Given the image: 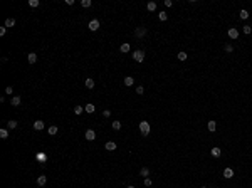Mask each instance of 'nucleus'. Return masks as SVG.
I'll list each match as a JSON object with an SVG mask.
<instances>
[{"mask_svg": "<svg viewBox=\"0 0 252 188\" xmlns=\"http://www.w3.org/2000/svg\"><path fill=\"white\" fill-rule=\"evenodd\" d=\"M14 25H15V20L14 19H7L5 20V27H14Z\"/></svg>", "mask_w": 252, "mask_h": 188, "instance_id": "25", "label": "nucleus"}, {"mask_svg": "<svg viewBox=\"0 0 252 188\" xmlns=\"http://www.w3.org/2000/svg\"><path fill=\"white\" fill-rule=\"evenodd\" d=\"M20 103H22V101H20L19 96H14L12 99H10V104H12V106H20Z\"/></svg>", "mask_w": 252, "mask_h": 188, "instance_id": "13", "label": "nucleus"}, {"mask_svg": "<svg viewBox=\"0 0 252 188\" xmlns=\"http://www.w3.org/2000/svg\"><path fill=\"white\" fill-rule=\"evenodd\" d=\"M29 62H30V64H35L37 62V54L35 52H30V54H29Z\"/></svg>", "mask_w": 252, "mask_h": 188, "instance_id": "12", "label": "nucleus"}, {"mask_svg": "<svg viewBox=\"0 0 252 188\" xmlns=\"http://www.w3.org/2000/svg\"><path fill=\"white\" fill-rule=\"evenodd\" d=\"M140 131H141V134H145V136L150 134V123L148 121H140Z\"/></svg>", "mask_w": 252, "mask_h": 188, "instance_id": "1", "label": "nucleus"}, {"mask_svg": "<svg viewBox=\"0 0 252 188\" xmlns=\"http://www.w3.org/2000/svg\"><path fill=\"white\" fill-rule=\"evenodd\" d=\"M240 19H249V12H247V10H240Z\"/></svg>", "mask_w": 252, "mask_h": 188, "instance_id": "30", "label": "nucleus"}, {"mask_svg": "<svg viewBox=\"0 0 252 188\" xmlns=\"http://www.w3.org/2000/svg\"><path fill=\"white\" fill-rule=\"evenodd\" d=\"M133 59H135L136 62H143L145 60V52L143 51H135L133 52Z\"/></svg>", "mask_w": 252, "mask_h": 188, "instance_id": "2", "label": "nucleus"}, {"mask_svg": "<svg viewBox=\"0 0 252 188\" xmlns=\"http://www.w3.org/2000/svg\"><path fill=\"white\" fill-rule=\"evenodd\" d=\"M225 52H229V54H230V52H234V47H232V45H230V44H225Z\"/></svg>", "mask_w": 252, "mask_h": 188, "instance_id": "32", "label": "nucleus"}, {"mask_svg": "<svg viewBox=\"0 0 252 188\" xmlns=\"http://www.w3.org/2000/svg\"><path fill=\"white\" fill-rule=\"evenodd\" d=\"M202 188H207V186H202Z\"/></svg>", "mask_w": 252, "mask_h": 188, "instance_id": "41", "label": "nucleus"}, {"mask_svg": "<svg viewBox=\"0 0 252 188\" xmlns=\"http://www.w3.org/2000/svg\"><path fill=\"white\" fill-rule=\"evenodd\" d=\"M250 32H252L250 25H244V34H250Z\"/></svg>", "mask_w": 252, "mask_h": 188, "instance_id": "33", "label": "nucleus"}, {"mask_svg": "<svg viewBox=\"0 0 252 188\" xmlns=\"http://www.w3.org/2000/svg\"><path fill=\"white\" fill-rule=\"evenodd\" d=\"M7 128H8V129H15V128H17V121H14V119L7 121Z\"/></svg>", "mask_w": 252, "mask_h": 188, "instance_id": "18", "label": "nucleus"}, {"mask_svg": "<svg viewBox=\"0 0 252 188\" xmlns=\"http://www.w3.org/2000/svg\"><path fill=\"white\" fill-rule=\"evenodd\" d=\"M103 116L104 118H109V116H111V111H109V109H104V111H103Z\"/></svg>", "mask_w": 252, "mask_h": 188, "instance_id": "35", "label": "nucleus"}, {"mask_svg": "<svg viewBox=\"0 0 252 188\" xmlns=\"http://www.w3.org/2000/svg\"><path fill=\"white\" fill-rule=\"evenodd\" d=\"M187 54H185V52L183 51H182V52H178V59H180V60H187Z\"/></svg>", "mask_w": 252, "mask_h": 188, "instance_id": "31", "label": "nucleus"}, {"mask_svg": "<svg viewBox=\"0 0 252 188\" xmlns=\"http://www.w3.org/2000/svg\"><path fill=\"white\" fill-rule=\"evenodd\" d=\"M5 92H7V94H12V92H14L12 86H7V87H5Z\"/></svg>", "mask_w": 252, "mask_h": 188, "instance_id": "36", "label": "nucleus"}, {"mask_svg": "<svg viewBox=\"0 0 252 188\" xmlns=\"http://www.w3.org/2000/svg\"><path fill=\"white\" fill-rule=\"evenodd\" d=\"M207 128H208V131H215V129H217V123H215V121H208V124H207Z\"/></svg>", "mask_w": 252, "mask_h": 188, "instance_id": "14", "label": "nucleus"}, {"mask_svg": "<svg viewBox=\"0 0 252 188\" xmlns=\"http://www.w3.org/2000/svg\"><path fill=\"white\" fill-rule=\"evenodd\" d=\"M140 175L143 176V178H148V175H150V170H148V168H141V170H140Z\"/></svg>", "mask_w": 252, "mask_h": 188, "instance_id": "21", "label": "nucleus"}, {"mask_svg": "<svg viewBox=\"0 0 252 188\" xmlns=\"http://www.w3.org/2000/svg\"><path fill=\"white\" fill-rule=\"evenodd\" d=\"M45 183H47V176H45V175H40L39 178H37V185H39V186H44Z\"/></svg>", "mask_w": 252, "mask_h": 188, "instance_id": "10", "label": "nucleus"}, {"mask_svg": "<svg viewBox=\"0 0 252 188\" xmlns=\"http://www.w3.org/2000/svg\"><path fill=\"white\" fill-rule=\"evenodd\" d=\"M84 111H86V112H89V114H91V112H94V111H96V106H94V104H92V103H88V104H86V106H84Z\"/></svg>", "mask_w": 252, "mask_h": 188, "instance_id": "8", "label": "nucleus"}, {"mask_svg": "<svg viewBox=\"0 0 252 188\" xmlns=\"http://www.w3.org/2000/svg\"><path fill=\"white\" fill-rule=\"evenodd\" d=\"M39 4H40L39 0H29V5H30V7H32V8H35V7H39Z\"/></svg>", "mask_w": 252, "mask_h": 188, "instance_id": "27", "label": "nucleus"}, {"mask_svg": "<svg viewBox=\"0 0 252 188\" xmlns=\"http://www.w3.org/2000/svg\"><path fill=\"white\" fill-rule=\"evenodd\" d=\"M146 8H148L150 12H153V10H156V4H155V2H148V5H146Z\"/></svg>", "mask_w": 252, "mask_h": 188, "instance_id": "24", "label": "nucleus"}, {"mask_svg": "<svg viewBox=\"0 0 252 188\" xmlns=\"http://www.w3.org/2000/svg\"><path fill=\"white\" fill-rule=\"evenodd\" d=\"M82 111H84V106H79V104H77L76 108H74V114H77V116H79Z\"/></svg>", "mask_w": 252, "mask_h": 188, "instance_id": "23", "label": "nucleus"}, {"mask_svg": "<svg viewBox=\"0 0 252 188\" xmlns=\"http://www.w3.org/2000/svg\"><path fill=\"white\" fill-rule=\"evenodd\" d=\"M98 29H99V20H98V19H92L91 22H89V30H91V32H96Z\"/></svg>", "mask_w": 252, "mask_h": 188, "instance_id": "3", "label": "nucleus"}, {"mask_svg": "<svg viewBox=\"0 0 252 188\" xmlns=\"http://www.w3.org/2000/svg\"><path fill=\"white\" fill-rule=\"evenodd\" d=\"M224 176L227 178V180H230V178L234 176V170H232V168H225V170H224Z\"/></svg>", "mask_w": 252, "mask_h": 188, "instance_id": "11", "label": "nucleus"}, {"mask_svg": "<svg viewBox=\"0 0 252 188\" xmlns=\"http://www.w3.org/2000/svg\"><path fill=\"white\" fill-rule=\"evenodd\" d=\"M143 92H145L143 86H138V87H136V94H143Z\"/></svg>", "mask_w": 252, "mask_h": 188, "instance_id": "34", "label": "nucleus"}, {"mask_svg": "<svg viewBox=\"0 0 252 188\" xmlns=\"http://www.w3.org/2000/svg\"><path fill=\"white\" fill-rule=\"evenodd\" d=\"M229 37H230V39H237V37H239V30H237V29H229Z\"/></svg>", "mask_w": 252, "mask_h": 188, "instance_id": "9", "label": "nucleus"}, {"mask_svg": "<svg viewBox=\"0 0 252 188\" xmlns=\"http://www.w3.org/2000/svg\"><path fill=\"white\" fill-rule=\"evenodd\" d=\"M84 84H86V87H88V89H92V87H94V81H92L91 77H88V79L84 81Z\"/></svg>", "mask_w": 252, "mask_h": 188, "instance_id": "15", "label": "nucleus"}, {"mask_svg": "<svg viewBox=\"0 0 252 188\" xmlns=\"http://www.w3.org/2000/svg\"><path fill=\"white\" fill-rule=\"evenodd\" d=\"M158 19L161 20V22H165V20L168 19V15H166V12H158Z\"/></svg>", "mask_w": 252, "mask_h": 188, "instance_id": "26", "label": "nucleus"}, {"mask_svg": "<svg viewBox=\"0 0 252 188\" xmlns=\"http://www.w3.org/2000/svg\"><path fill=\"white\" fill-rule=\"evenodd\" d=\"M135 35L138 37V39H141V37H145V35H146V29H145V27H136V30H135Z\"/></svg>", "mask_w": 252, "mask_h": 188, "instance_id": "4", "label": "nucleus"}, {"mask_svg": "<svg viewBox=\"0 0 252 188\" xmlns=\"http://www.w3.org/2000/svg\"><path fill=\"white\" fill-rule=\"evenodd\" d=\"M145 186H151V180L150 178H145Z\"/></svg>", "mask_w": 252, "mask_h": 188, "instance_id": "38", "label": "nucleus"}, {"mask_svg": "<svg viewBox=\"0 0 252 188\" xmlns=\"http://www.w3.org/2000/svg\"><path fill=\"white\" fill-rule=\"evenodd\" d=\"M113 129H121V121H113Z\"/></svg>", "mask_w": 252, "mask_h": 188, "instance_id": "28", "label": "nucleus"}, {"mask_svg": "<svg viewBox=\"0 0 252 188\" xmlns=\"http://www.w3.org/2000/svg\"><path fill=\"white\" fill-rule=\"evenodd\" d=\"M126 188H135V186H126Z\"/></svg>", "mask_w": 252, "mask_h": 188, "instance_id": "40", "label": "nucleus"}, {"mask_svg": "<svg viewBox=\"0 0 252 188\" xmlns=\"http://www.w3.org/2000/svg\"><path fill=\"white\" fill-rule=\"evenodd\" d=\"M5 32H7V27H0V35L4 37V35H5Z\"/></svg>", "mask_w": 252, "mask_h": 188, "instance_id": "37", "label": "nucleus"}, {"mask_svg": "<svg viewBox=\"0 0 252 188\" xmlns=\"http://www.w3.org/2000/svg\"><path fill=\"white\" fill-rule=\"evenodd\" d=\"M135 84V79H133L131 76H126L124 77V86H133Z\"/></svg>", "mask_w": 252, "mask_h": 188, "instance_id": "16", "label": "nucleus"}, {"mask_svg": "<svg viewBox=\"0 0 252 188\" xmlns=\"http://www.w3.org/2000/svg\"><path fill=\"white\" fill-rule=\"evenodd\" d=\"M44 126H45L44 121H39V119L34 121V129H35V131H42V129H44Z\"/></svg>", "mask_w": 252, "mask_h": 188, "instance_id": "6", "label": "nucleus"}, {"mask_svg": "<svg viewBox=\"0 0 252 188\" xmlns=\"http://www.w3.org/2000/svg\"><path fill=\"white\" fill-rule=\"evenodd\" d=\"M81 5H82L84 8H89V7H91V0H82V2H81Z\"/></svg>", "mask_w": 252, "mask_h": 188, "instance_id": "29", "label": "nucleus"}, {"mask_svg": "<svg viewBox=\"0 0 252 188\" xmlns=\"http://www.w3.org/2000/svg\"><path fill=\"white\" fill-rule=\"evenodd\" d=\"M129 49H131V47H129V44H121V47H119V51H121V52H124V54H126V52H129Z\"/></svg>", "mask_w": 252, "mask_h": 188, "instance_id": "22", "label": "nucleus"}, {"mask_svg": "<svg viewBox=\"0 0 252 188\" xmlns=\"http://www.w3.org/2000/svg\"><path fill=\"white\" fill-rule=\"evenodd\" d=\"M172 5H173L172 0H165V7H172Z\"/></svg>", "mask_w": 252, "mask_h": 188, "instance_id": "39", "label": "nucleus"}, {"mask_svg": "<svg viewBox=\"0 0 252 188\" xmlns=\"http://www.w3.org/2000/svg\"><path fill=\"white\" fill-rule=\"evenodd\" d=\"M57 131H59V129H57V126H51V128L47 129V133L51 134V136H54V134H57Z\"/></svg>", "mask_w": 252, "mask_h": 188, "instance_id": "19", "label": "nucleus"}, {"mask_svg": "<svg viewBox=\"0 0 252 188\" xmlns=\"http://www.w3.org/2000/svg\"><path fill=\"white\" fill-rule=\"evenodd\" d=\"M220 155H222V151H220V148H212V156H213V158H219Z\"/></svg>", "mask_w": 252, "mask_h": 188, "instance_id": "20", "label": "nucleus"}, {"mask_svg": "<svg viewBox=\"0 0 252 188\" xmlns=\"http://www.w3.org/2000/svg\"><path fill=\"white\" fill-rule=\"evenodd\" d=\"M84 136H86L88 141H92V140H96V133L92 131V129H88V131L84 133Z\"/></svg>", "mask_w": 252, "mask_h": 188, "instance_id": "5", "label": "nucleus"}, {"mask_svg": "<svg viewBox=\"0 0 252 188\" xmlns=\"http://www.w3.org/2000/svg\"><path fill=\"white\" fill-rule=\"evenodd\" d=\"M0 138H2V140L8 138V129L7 128H2V129H0Z\"/></svg>", "mask_w": 252, "mask_h": 188, "instance_id": "17", "label": "nucleus"}, {"mask_svg": "<svg viewBox=\"0 0 252 188\" xmlns=\"http://www.w3.org/2000/svg\"><path fill=\"white\" fill-rule=\"evenodd\" d=\"M104 148L108 149V151H114L118 146H116V143H114V141H108V143L104 144Z\"/></svg>", "mask_w": 252, "mask_h": 188, "instance_id": "7", "label": "nucleus"}]
</instances>
